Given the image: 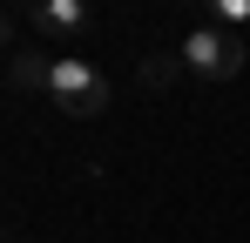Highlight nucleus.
Returning <instances> with one entry per match:
<instances>
[{"label": "nucleus", "instance_id": "f257e3e1", "mask_svg": "<svg viewBox=\"0 0 250 243\" xmlns=\"http://www.w3.org/2000/svg\"><path fill=\"white\" fill-rule=\"evenodd\" d=\"M176 61H183L196 81L216 88V81H237V75H244V40L230 34V27H216V20H209V27H196V34H183Z\"/></svg>", "mask_w": 250, "mask_h": 243}, {"label": "nucleus", "instance_id": "f03ea898", "mask_svg": "<svg viewBox=\"0 0 250 243\" xmlns=\"http://www.w3.org/2000/svg\"><path fill=\"white\" fill-rule=\"evenodd\" d=\"M41 95H54V108H68V115H82V122L108 108V81L95 75L88 61H75V54H54L47 61V88Z\"/></svg>", "mask_w": 250, "mask_h": 243}, {"label": "nucleus", "instance_id": "7ed1b4c3", "mask_svg": "<svg viewBox=\"0 0 250 243\" xmlns=\"http://www.w3.org/2000/svg\"><path fill=\"white\" fill-rule=\"evenodd\" d=\"M34 27H47V34H88L95 14H88L82 0H41L34 7Z\"/></svg>", "mask_w": 250, "mask_h": 243}, {"label": "nucleus", "instance_id": "20e7f679", "mask_svg": "<svg viewBox=\"0 0 250 243\" xmlns=\"http://www.w3.org/2000/svg\"><path fill=\"white\" fill-rule=\"evenodd\" d=\"M176 75H189V68H183L176 54H149V61H142V88H156V95H163Z\"/></svg>", "mask_w": 250, "mask_h": 243}, {"label": "nucleus", "instance_id": "39448f33", "mask_svg": "<svg viewBox=\"0 0 250 243\" xmlns=\"http://www.w3.org/2000/svg\"><path fill=\"white\" fill-rule=\"evenodd\" d=\"M7 81H14V88H47V54H14Z\"/></svg>", "mask_w": 250, "mask_h": 243}, {"label": "nucleus", "instance_id": "423d86ee", "mask_svg": "<svg viewBox=\"0 0 250 243\" xmlns=\"http://www.w3.org/2000/svg\"><path fill=\"white\" fill-rule=\"evenodd\" d=\"M209 20H216V27H244V20H250V0H216Z\"/></svg>", "mask_w": 250, "mask_h": 243}, {"label": "nucleus", "instance_id": "0eeeda50", "mask_svg": "<svg viewBox=\"0 0 250 243\" xmlns=\"http://www.w3.org/2000/svg\"><path fill=\"white\" fill-rule=\"evenodd\" d=\"M14 27H21V14H14V7H0V40H14Z\"/></svg>", "mask_w": 250, "mask_h": 243}, {"label": "nucleus", "instance_id": "6e6552de", "mask_svg": "<svg viewBox=\"0 0 250 243\" xmlns=\"http://www.w3.org/2000/svg\"><path fill=\"white\" fill-rule=\"evenodd\" d=\"M0 243H7V230H0Z\"/></svg>", "mask_w": 250, "mask_h": 243}]
</instances>
